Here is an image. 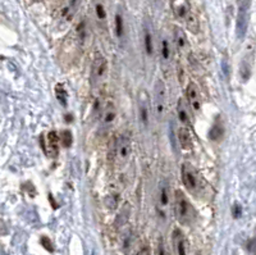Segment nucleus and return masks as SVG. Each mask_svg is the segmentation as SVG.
I'll use <instances>...</instances> for the list:
<instances>
[{
  "label": "nucleus",
  "instance_id": "obj_1",
  "mask_svg": "<svg viewBox=\"0 0 256 255\" xmlns=\"http://www.w3.org/2000/svg\"><path fill=\"white\" fill-rule=\"evenodd\" d=\"M174 210L175 214H177V218H178L179 222H182V223H188V222H191L193 216H195L192 205H191V203L188 201L186 195H185L183 191H181V190H177V191L174 192Z\"/></svg>",
  "mask_w": 256,
  "mask_h": 255
},
{
  "label": "nucleus",
  "instance_id": "obj_2",
  "mask_svg": "<svg viewBox=\"0 0 256 255\" xmlns=\"http://www.w3.org/2000/svg\"><path fill=\"white\" fill-rule=\"evenodd\" d=\"M181 175H182V182L185 187L188 190L191 194H196L199 190H200V185H201V179L197 171L195 168L192 167L188 163H185L182 165V172H181Z\"/></svg>",
  "mask_w": 256,
  "mask_h": 255
},
{
  "label": "nucleus",
  "instance_id": "obj_3",
  "mask_svg": "<svg viewBox=\"0 0 256 255\" xmlns=\"http://www.w3.org/2000/svg\"><path fill=\"white\" fill-rule=\"evenodd\" d=\"M106 70H108L106 59L100 53H96L91 68V84L94 88H96V86H99V85L102 84L104 77H105L106 74Z\"/></svg>",
  "mask_w": 256,
  "mask_h": 255
},
{
  "label": "nucleus",
  "instance_id": "obj_4",
  "mask_svg": "<svg viewBox=\"0 0 256 255\" xmlns=\"http://www.w3.org/2000/svg\"><path fill=\"white\" fill-rule=\"evenodd\" d=\"M249 11L250 0H241L239 1V13H237V21H236V32L239 38H243L247 32L249 26Z\"/></svg>",
  "mask_w": 256,
  "mask_h": 255
},
{
  "label": "nucleus",
  "instance_id": "obj_5",
  "mask_svg": "<svg viewBox=\"0 0 256 255\" xmlns=\"http://www.w3.org/2000/svg\"><path fill=\"white\" fill-rule=\"evenodd\" d=\"M165 100H167V90L165 84L162 80H158L154 85V107L155 114L159 119L164 117L165 113Z\"/></svg>",
  "mask_w": 256,
  "mask_h": 255
},
{
  "label": "nucleus",
  "instance_id": "obj_6",
  "mask_svg": "<svg viewBox=\"0 0 256 255\" xmlns=\"http://www.w3.org/2000/svg\"><path fill=\"white\" fill-rule=\"evenodd\" d=\"M81 0H64L59 11V18L63 23H69L77 12Z\"/></svg>",
  "mask_w": 256,
  "mask_h": 255
},
{
  "label": "nucleus",
  "instance_id": "obj_7",
  "mask_svg": "<svg viewBox=\"0 0 256 255\" xmlns=\"http://www.w3.org/2000/svg\"><path fill=\"white\" fill-rule=\"evenodd\" d=\"M44 139V137H42ZM59 136L55 131H50L48 133V140H41V146H44V151H45L49 157L55 158L59 151Z\"/></svg>",
  "mask_w": 256,
  "mask_h": 255
},
{
  "label": "nucleus",
  "instance_id": "obj_8",
  "mask_svg": "<svg viewBox=\"0 0 256 255\" xmlns=\"http://www.w3.org/2000/svg\"><path fill=\"white\" fill-rule=\"evenodd\" d=\"M116 107H114L112 103H108V104L102 108V118H100V129H102V131H106V129L110 128V127L113 126L114 121H116Z\"/></svg>",
  "mask_w": 256,
  "mask_h": 255
},
{
  "label": "nucleus",
  "instance_id": "obj_9",
  "mask_svg": "<svg viewBox=\"0 0 256 255\" xmlns=\"http://www.w3.org/2000/svg\"><path fill=\"white\" fill-rule=\"evenodd\" d=\"M187 99H188L189 107L195 110V112H200L201 109V96L199 88L195 82H189L187 86Z\"/></svg>",
  "mask_w": 256,
  "mask_h": 255
},
{
  "label": "nucleus",
  "instance_id": "obj_10",
  "mask_svg": "<svg viewBox=\"0 0 256 255\" xmlns=\"http://www.w3.org/2000/svg\"><path fill=\"white\" fill-rule=\"evenodd\" d=\"M138 108H140V118L144 126L149 125V109H150V102H149V94L146 91L141 90L138 95Z\"/></svg>",
  "mask_w": 256,
  "mask_h": 255
},
{
  "label": "nucleus",
  "instance_id": "obj_11",
  "mask_svg": "<svg viewBox=\"0 0 256 255\" xmlns=\"http://www.w3.org/2000/svg\"><path fill=\"white\" fill-rule=\"evenodd\" d=\"M117 158L120 163H124L127 162V159L130 158L131 155V141L128 137H119V140L117 141Z\"/></svg>",
  "mask_w": 256,
  "mask_h": 255
},
{
  "label": "nucleus",
  "instance_id": "obj_12",
  "mask_svg": "<svg viewBox=\"0 0 256 255\" xmlns=\"http://www.w3.org/2000/svg\"><path fill=\"white\" fill-rule=\"evenodd\" d=\"M173 11H174L175 16H177L179 19H183V21L191 14L187 0H174V1H173Z\"/></svg>",
  "mask_w": 256,
  "mask_h": 255
},
{
  "label": "nucleus",
  "instance_id": "obj_13",
  "mask_svg": "<svg viewBox=\"0 0 256 255\" xmlns=\"http://www.w3.org/2000/svg\"><path fill=\"white\" fill-rule=\"evenodd\" d=\"M92 5H94V12L96 21L102 27H105L106 23V11L105 5L102 0H92Z\"/></svg>",
  "mask_w": 256,
  "mask_h": 255
},
{
  "label": "nucleus",
  "instance_id": "obj_14",
  "mask_svg": "<svg viewBox=\"0 0 256 255\" xmlns=\"http://www.w3.org/2000/svg\"><path fill=\"white\" fill-rule=\"evenodd\" d=\"M174 42L181 52L188 49V40H187L185 31L181 27H174Z\"/></svg>",
  "mask_w": 256,
  "mask_h": 255
},
{
  "label": "nucleus",
  "instance_id": "obj_15",
  "mask_svg": "<svg viewBox=\"0 0 256 255\" xmlns=\"http://www.w3.org/2000/svg\"><path fill=\"white\" fill-rule=\"evenodd\" d=\"M177 139H178L181 147L185 150H189L192 147V140H191V135H189L187 127H181L178 129V137Z\"/></svg>",
  "mask_w": 256,
  "mask_h": 255
},
{
  "label": "nucleus",
  "instance_id": "obj_16",
  "mask_svg": "<svg viewBox=\"0 0 256 255\" xmlns=\"http://www.w3.org/2000/svg\"><path fill=\"white\" fill-rule=\"evenodd\" d=\"M177 113H178V119L186 127H191V118H189V113L187 110L186 103L183 102V99H179L178 105H177Z\"/></svg>",
  "mask_w": 256,
  "mask_h": 255
},
{
  "label": "nucleus",
  "instance_id": "obj_17",
  "mask_svg": "<svg viewBox=\"0 0 256 255\" xmlns=\"http://www.w3.org/2000/svg\"><path fill=\"white\" fill-rule=\"evenodd\" d=\"M160 53H162V59L164 63L171 62V56H172V46L171 42L167 37L162 38V45H160Z\"/></svg>",
  "mask_w": 256,
  "mask_h": 255
},
{
  "label": "nucleus",
  "instance_id": "obj_18",
  "mask_svg": "<svg viewBox=\"0 0 256 255\" xmlns=\"http://www.w3.org/2000/svg\"><path fill=\"white\" fill-rule=\"evenodd\" d=\"M177 231V235H178V240L175 242V248H177V252L179 255H186L187 254V241L185 240V237H182V235L179 232V230Z\"/></svg>",
  "mask_w": 256,
  "mask_h": 255
},
{
  "label": "nucleus",
  "instance_id": "obj_19",
  "mask_svg": "<svg viewBox=\"0 0 256 255\" xmlns=\"http://www.w3.org/2000/svg\"><path fill=\"white\" fill-rule=\"evenodd\" d=\"M145 49H146V53L149 55L153 54V35H151V31L149 26H145Z\"/></svg>",
  "mask_w": 256,
  "mask_h": 255
},
{
  "label": "nucleus",
  "instance_id": "obj_20",
  "mask_svg": "<svg viewBox=\"0 0 256 255\" xmlns=\"http://www.w3.org/2000/svg\"><path fill=\"white\" fill-rule=\"evenodd\" d=\"M60 143L63 144V146L66 147H69L70 145H72V143H73V135H72V132H70L69 129H64L63 132L60 133Z\"/></svg>",
  "mask_w": 256,
  "mask_h": 255
},
{
  "label": "nucleus",
  "instance_id": "obj_21",
  "mask_svg": "<svg viewBox=\"0 0 256 255\" xmlns=\"http://www.w3.org/2000/svg\"><path fill=\"white\" fill-rule=\"evenodd\" d=\"M116 34L118 37H122L124 35V19H123L122 14L118 13L116 16Z\"/></svg>",
  "mask_w": 256,
  "mask_h": 255
},
{
  "label": "nucleus",
  "instance_id": "obj_22",
  "mask_svg": "<svg viewBox=\"0 0 256 255\" xmlns=\"http://www.w3.org/2000/svg\"><path fill=\"white\" fill-rule=\"evenodd\" d=\"M55 94H56V98H58L60 104L67 105V98H68L67 92H66V90H64V88L62 86V85H56Z\"/></svg>",
  "mask_w": 256,
  "mask_h": 255
},
{
  "label": "nucleus",
  "instance_id": "obj_23",
  "mask_svg": "<svg viewBox=\"0 0 256 255\" xmlns=\"http://www.w3.org/2000/svg\"><path fill=\"white\" fill-rule=\"evenodd\" d=\"M223 133H224V128H223L221 125H217V126H214L213 128H211L210 135H209V136H210L211 140L217 141V140H219L222 136H223Z\"/></svg>",
  "mask_w": 256,
  "mask_h": 255
},
{
  "label": "nucleus",
  "instance_id": "obj_24",
  "mask_svg": "<svg viewBox=\"0 0 256 255\" xmlns=\"http://www.w3.org/2000/svg\"><path fill=\"white\" fill-rule=\"evenodd\" d=\"M169 201V196H168V185L163 182L162 187H160V204L162 205H167Z\"/></svg>",
  "mask_w": 256,
  "mask_h": 255
},
{
  "label": "nucleus",
  "instance_id": "obj_25",
  "mask_svg": "<svg viewBox=\"0 0 256 255\" xmlns=\"http://www.w3.org/2000/svg\"><path fill=\"white\" fill-rule=\"evenodd\" d=\"M41 245L46 249V250H49V252H53V244H51V241L49 240V237H46V236L41 237Z\"/></svg>",
  "mask_w": 256,
  "mask_h": 255
},
{
  "label": "nucleus",
  "instance_id": "obj_26",
  "mask_svg": "<svg viewBox=\"0 0 256 255\" xmlns=\"http://www.w3.org/2000/svg\"><path fill=\"white\" fill-rule=\"evenodd\" d=\"M7 232H8L7 226L4 223V220L0 219V235H7Z\"/></svg>",
  "mask_w": 256,
  "mask_h": 255
},
{
  "label": "nucleus",
  "instance_id": "obj_27",
  "mask_svg": "<svg viewBox=\"0 0 256 255\" xmlns=\"http://www.w3.org/2000/svg\"><path fill=\"white\" fill-rule=\"evenodd\" d=\"M151 1H153V3H154L155 5H160V4H162L163 0H151Z\"/></svg>",
  "mask_w": 256,
  "mask_h": 255
},
{
  "label": "nucleus",
  "instance_id": "obj_28",
  "mask_svg": "<svg viewBox=\"0 0 256 255\" xmlns=\"http://www.w3.org/2000/svg\"><path fill=\"white\" fill-rule=\"evenodd\" d=\"M197 255H200V254H197Z\"/></svg>",
  "mask_w": 256,
  "mask_h": 255
}]
</instances>
